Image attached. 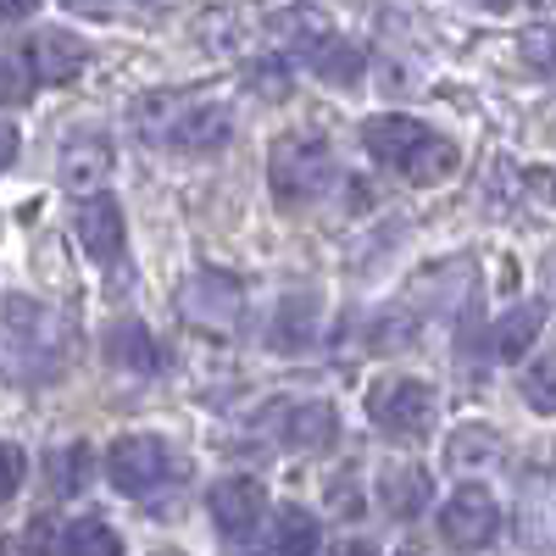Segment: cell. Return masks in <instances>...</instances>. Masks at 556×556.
<instances>
[{"instance_id":"ffe728a7","label":"cell","mask_w":556,"mask_h":556,"mask_svg":"<svg viewBox=\"0 0 556 556\" xmlns=\"http://www.w3.org/2000/svg\"><path fill=\"white\" fill-rule=\"evenodd\" d=\"M106 139H73V146L62 151V184L67 190H89V184H101L106 178Z\"/></svg>"},{"instance_id":"277c9868","label":"cell","mask_w":556,"mask_h":556,"mask_svg":"<svg viewBox=\"0 0 556 556\" xmlns=\"http://www.w3.org/2000/svg\"><path fill=\"white\" fill-rule=\"evenodd\" d=\"M367 417L395 440H417L434 424V390L424 379H384L367 390Z\"/></svg>"},{"instance_id":"d4e9b609","label":"cell","mask_w":556,"mask_h":556,"mask_svg":"<svg viewBox=\"0 0 556 556\" xmlns=\"http://www.w3.org/2000/svg\"><path fill=\"white\" fill-rule=\"evenodd\" d=\"M23 473H28V462H23V451H17V445H0V506H7V501L17 495Z\"/></svg>"},{"instance_id":"3957f363","label":"cell","mask_w":556,"mask_h":556,"mask_svg":"<svg viewBox=\"0 0 556 556\" xmlns=\"http://www.w3.org/2000/svg\"><path fill=\"white\" fill-rule=\"evenodd\" d=\"M106 479L117 495H156L173 479V451L156 434H128L106 451Z\"/></svg>"},{"instance_id":"7402d4cb","label":"cell","mask_w":556,"mask_h":556,"mask_svg":"<svg viewBox=\"0 0 556 556\" xmlns=\"http://www.w3.org/2000/svg\"><path fill=\"white\" fill-rule=\"evenodd\" d=\"M62 551H67V556H117L123 540H117L101 518H73L67 534H62Z\"/></svg>"},{"instance_id":"9a60e30c","label":"cell","mask_w":556,"mask_h":556,"mask_svg":"<svg viewBox=\"0 0 556 556\" xmlns=\"http://www.w3.org/2000/svg\"><path fill=\"white\" fill-rule=\"evenodd\" d=\"M429 128L417 123V117H401V112H390V117H367V128H362V146L374 151V162H384V167H395L417 139H424Z\"/></svg>"},{"instance_id":"8fae6325","label":"cell","mask_w":556,"mask_h":556,"mask_svg":"<svg viewBox=\"0 0 556 556\" xmlns=\"http://www.w3.org/2000/svg\"><path fill=\"white\" fill-rule=\"evenodd\" d=\"M84 62H89V45H84L73 28H45V34L28 45V67H34L45 84H73Z\"/></svg>"},{"instance_id":"30bf717a","label":"cell","mask_w":556,"mask_h":556,"mask_svg":"<svg viewBox=\"0 0 556 556\" xmlns=\"http://www.w3.org/2000/svg\"><path fill=\"white\" fill-rule=\"evenodd\" d=\"M73 228H78V245L96 256V262H117L123 256V240H128V223H123V206L117 195H84L78 212H73Z\"/></svg>"},{"instance_id":"5bb4252c","label":"cell","mask_w":556,"mask_h":556,"mask_svg":"<svg viewBox=\"0 0 556 556\" xmlns=\"http://www.w3.org/2000/svg\"><path fill=\"white\" fill-rule=\"evenodd\" d=\"M456 167H462V151L451 146L445 134H424V139H417V146L395 162V173H401L406 184H417V190H429V184H445Z\"/></svg>"},{"instance_id":"603a6c76","label":"cell","mask_w":556,"mask_h":556,"mask_svg":"<svg viewBox=\"0 0 556 556\" xmlns=\"http://www.w3.org/2000/svg\"><path fill=\"white\" fill-rule=\"evenodd\" d=\"M28 96H34L28 51H17V45H0V101H7V106H23Z\"/></svg>"},{"instance_id":"2e32d148","label":"cell","mask_w":556,"mask_h":556,"mask_svg":"<svg viewBox=\"0 0 556 556\" xmlns=\"http://www.w3.org/2000/svg\"><path fill=\"white\" fill-rule=\"evenodd\" d=\"M501 434L490 424H468V429H456L451 445H445V462H451V473H484L501 462Z\"/></svg>"},{"instance_id":"8992f818","label":"cell","mask_w":556,"mask_h":556,"mask_svg":"<svg viewBox=\"0 0 556 556\" xmlns=\"http://www.w3.org/2000/svg\"><path fill=\"white\" fill-rule=\"evenodd\" d=\"M167 123L162 128H151V139H162V146H173V151H190V156H201V151H223L228 146V134H235V123H228V112L223 106H201V101H173L167 96Z\"/></svg>"},{"instance_id":"44dd1931","label":"cell","mask_w":556,"mask_h":556,"mask_svg":"<svg viewBox=\"0 0 556 556\" xmlns=\"http://www.w3.org/2000/svg\"><path fill=\"white\" fill-rule=\"evenodd\" d=\"M323 545V529L312 513H301V506H285V513L273 518V551H295V556H312Z\"/></svg>"},{"instance_id":"83f0119b","label":"cell","mask_w":556,"mask_h":556,"mask_svg":"<svg viewBox=\"0 0 556 556\" xmlns=\"http://www.w3.org/2000/svg\"><path fill=\"white\" fill-rule=\"evenodd\" d=\"M17 162V128L7 123V117H0V173H7Z\"/></svg>"},{"instance_id":"f546056e","label":"cell","mask_w":556,"mask_h":556,"mask_svg":"<svg viewBox=\"0 0 556 556\" xmlns=\"http://www.w3.org/2000/svg\"><path fill=\"white\" fill-rule=\"evenodd\" d=\"M490 7H506V0H490Z\"/></svg>"},{"instance_id":"f1b7e54d","label":"cell","mask_w":556,"mask_h":556,"mask_svg":"<svg viewBox=\"0 0 556 556\" xmlns=\"http://www.w3.org/2000/svg\"><path fill=\"white\" fill-rule=\"evenodd\" d=\"M39 7V0H0V23H17V17H28Z\"/></svg>"},{"instance_id":"484cf974","label":"cell","mask_w":556,"mask_h":556,"mask_svg":"<svg viewBox=\"0 0 556 556\" xmlns=\"http://www.w3.org/2000/svg\"><path fill=\"white\" fill-rule=\"evenodd\" d=\"M251 84L262 89L267 101H278V96L290 89V78H285V62H256V67H251Z\"/></svg>"},{"instance_id":"7a4b0ae2","label":"cell","mask_w":556,"mask_h":556,"mask_svg":"<svg viewBox=\"0 0 556 556\" xmlns=\"http://www.w3.org/2000/svg\"><path fill=\"white\" fill-rule=\"evenodd\" d=\"M178 312L190 329L235 334L240 312H245V290H240V278H228V273H195V278H184V290H178Z\"/></svg>"},{"instance_id":"cb8c5ba5","label":"cell","mask_w":556,"mask_h":556,"mask_svg":"<svg viewBox=\"0 0 556 556\" xmlns=\"http://www.w3.org/2000/svg\"><path fill=\"white\" fill-rule=\"evenodd\" d=\"M84 484H89V445L78 440V445H62V451L51 456V490L78 495Z\"/></svg>"},{"instance_id":"d6986e66","label":"cell","mask_w":556,"mask_h":556,"mask_svg":"<svg viewBox=\"0 0 556 556\" xmlns=\"http://www.w3.org/2000/svg\"><path fill=\"white\" fill-rule=\"evenodd\" d=\"M540 323H545V301H523L518 312H506V317L495 323V356H501V362H518V356L534 345Z\"/></svg>"},{"instance_id":"ba28073f","label":"cell","mask_w":556,"mask_h":556,"mask_svg":"<svg viewBox=\"0 0 556 556\" xmlns=\"http://www.w3.org/2000/svg\"><path fill=\"white\" fill-rule=\"evenodd\" d=\"M267 424H278V445L290 451H329L340 440V412L329 401H295V406H273Z\"/></svg>"},{"instance_id":"4fadbf2b","label":"cell","mask_w":556,"mask_h":556,"mask_svg":"<svg viewBox=\"0 0 556 556\" xmlns=\"http://www.w3.org/2000/svg\"><path fill=\"white\" fill-rule=\"evenodd\" d=\"M429 495H434V473L429 468H412V462H395V468H384V479H379L384 513L401 518V523H412L417 513H424Z\"/></svg>"},{"instance_id":"9c48e42d","label":"cell","mask_w":556,"mask_h":556,"mask_svg":"<svg viewBox=\"0 0 556 556\" xmlns=\"http://www.w3.org/2000/svg\"><path fill=\"white\" fill-rule=\"evenodd\" d=\"M329 12L323 7H306V0H278V7L262 12V34L278 45V51H290V56H306L312 45L329 39Z\"/></svg>"},{"instance_id":"ac0fdd59","label":"cell","mask_w":556,"mask_h":556,"mask_svg":"<svg viewBox=\"0 0 556 556\" xmlns=\"http://www.w3.org/2000/svg\"><path fill=\"white\" fill-rule=\"evenodd\" d=\"M306 62H312V73L323 78V84H340V89H351L356 78H362V45H351V39H323V45H312L306 51Z\"/></svg>"},{"instance_id":"52a82bcc","label":"cell","mask_w":556,"mask_h":556,"mask_svg":"<svg viewBox=\"0 0 556 556\" xmlns=\"http://www.w3.org/2000/svg\"><path fill=\"white\" fill-rule=\"evenodd\" d=\"M206 501H212V523H217V534H223L228 545L256 540V529H262V518H267V490H262L256 479H245V473L217 479Z\"/></svg>"},{"instance_id":"5b68a950","label":"cell","mask_w":556,"mask_h":556,"mask_svg":"<svg viewBox=\"0 0 556 556\" xmlns=\"http://www.w3.org/2000/svg\"><path fill=\"white\" fill-rule=\"evenodd\" d=\"M440 534H445V545H456V551H484V545H495V534H501V506H495V495H490L484 484H462V490L445 501V513H440Z\"/></svg>"},{"instance_id":"e0dca14e","label":"cell","mask_w":556,"mask_h":556,"mask_svg":"<svg viewBox=\"0 0 556 556\" xmlns=\"http://www.w3.org/2000/svg\"><path fill=\"white\" fill-rule=\"evenodd\" d=\"M317 340V295H285L273 317V351H306Z\"/></svg>"},{"instance_id":"7c38bea8","label":"cell","mask_w":556,"mask_h":556,"mask_svg":"<svg viewBox=\"0 0 556 556\" xmlns=\"http://www.w3.org/2000/svg\"><path fill=\"white\" fill-rule=\"evenodd\" d=\"M106 362L112 367H128V374H162L167 367V345L146 329V323H112L106 334Z\"/></svg>"},{"instance_id":"4316f807","label":"cell","mask_w":556,"mask_h":556,"mask_svg":"<svg viewBox=\"0 0 556 556\" xmlns=\"http://www.w3.org/2000/svg\"><path fill=\"white\" fill-rule=\"evenodd\" d=\"M523 395H529L534 412H551V362H534V374H529Z\"/></svg>"},{"instance_id":"6da1fadb","label":"cell","mask_w":556,"mask_h":556,"mask_svg":"<svg viewBox=\"0 0 556 556\" xmlns=\"http://www.w3.org/2000/svg\"><path fill=\"white\" fill-rule=\"evenodd\" d=\"M334 178V156L317 134H285L273 139V156H267V184H273V201L295 212V206H312Z\"/></svg>"}]
</instances>
